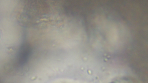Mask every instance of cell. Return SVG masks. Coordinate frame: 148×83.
<instances>
[{
    "mask_svg": "<svg viewBox=\"0 0 148 83\" xmlns=\"http://www.w3.org/2000/svg\"><path fill=\"white\" fill-rule=\"evenodd\" d=\"M99 18L93 34L95 45L109 48L123 46L127 37L122 25L103 17Z\"/></svg>",
    "mask_w": 148,
    "mask_h": 83,
    "instance_id": "1",
    "label": "cell"
}]
</instances>
